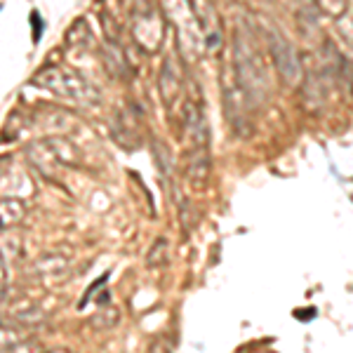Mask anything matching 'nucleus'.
<instances>
[{
  "instance_id": "20",
  "label": "nucleus",
  "mask_w": 353,
  "mask_h": 353,
  "mask_svg": "<svg viewBox=\"0 0 353 353\" xmlns=\"http://www.w3.org/2000/svg\"><path fill=\"white\" fill-rule=\"evenodd\" d=\"M43 353H71V351L64 349V346H59V349H50V351H43Z\"/></svg>"
},
{
  "instance_id": "11",
  "label": "nucleus",
  "mask_w": 353,
  "mask_h": 353,
  "mask_svg": "<svg viewBox=\"0 0 353 353\" xmlns=\"http://www.w3.org/2000/svg\"><path fill=\"white\" fill-rule=\"evenodd\" d=\"M118 321H121V313H118L116 306H99L97 313L92 318H90V325L94 330H113L118 325Z\"/></svg>"
},
{
  "instance_id": "2",
  "label": "nucleus",
  "mask_w": 353,
  "mask_h": 353,
  "mask_svg": "<svg viewBox=\"0 0 353 353\" xmlns=\"http://www.w3.org/2000/svg\"><path fill=\"white\" fill-rule=\"evenodd\" d=\"M264 38L269 45L271 59L276 64L278 73L288 85H297L301 81V59L294 50V45L288 41L285 33L278 31L276 26H266L264 28Z\"/></svg>"
},
{
  "instance_id": "19",
  "label": "nucleus",
  "mask_w": 353,
  "mask_h": 353,
  "mask_svg": "<svg viewBox=\"0 0 353 353\" xmlns=\"http://www.w3.org/2000/svg\"><path fill=\"white\" fill-rule=\"evenodd\" d=\"M341 33H344V38L351 43V48H353V24H349V26H341Z\"/></svg>"
},
{
  "instance_id": "1",
  "label": "nucleus",
  "mask_w": 353,
  "mask_h": 353,
  "mask_svg": "<svg viewBox=\"0 0 353 353\" xmlns=\"http://www.w3.org/2000/svg\"><path fill=\"white\" fill-rule=\"evenodd\" d=\"M233 59H236L238 88L248 97L250 106L266 101L269 78H266V68L257 50V43L248 33V28H236V33H233Z\"/></svg>"
},
{
  "instance_id": "21",
  "label": "nucleus",
  "mask_w": 353,
  "mask_h": 353,
  "mask_svg": "<svg viewBox=\"0 0 353 353\" xmlns=\"http://www.w3.org/2000/svg\"><path fill=\"white\" fill-rule=\"evenodd\" d=\"M259 353H276V351H271V349H261Z\"/></svg>"
},
{
  "instance_id": "4",
  "label": "nucleus",
  "mask_w": 353,
  "mask_h": 353,
  "mask_svg": "<svg viewBox=\"0 0 353 353\" xmlns=\"http://www.w3.org/2000/svg\"><path fill=\"white\" fill-rule=\"evenodd\" d=\"M224 109H226V118H229L233 134L245 139V137L250 134V130H252V125H250V109H252V106H250L248 97H245V92L238 85H233V83L224 85Z\"/></svg>"
},
{
  "instance_id": "5",
  "label": "nucleus",
  "mask_w": 353,
  "mask_h": 353,
  "mask_svg": "<svg viewBox=\"0 0 353 353\" xmlns=\"http://www.w3.org/2000/svg\"><path fill=\"white\" fill-rule=\"evenodd\" d=\"M33 273L43 283H61L71 273V259L61 252H48L33 264Z\"/></svg>"
},
{
  "instance_id": "6",
  "label": "nucleus",
  "mask_w": 353,
  "mask_h": 353,
  "mask_svg": "<svg viewBox=\"0 0 353 353\" xmlns=\"http://www.w3.org/2000/svg\"><path fill=\"white\" fill-rule=\"evenodd\" d=\"M210 170H212V161H210L208 146H193L186 156V181L193 189H203L210 179Z\"/></svg>"
},
{
  "instance_id": "16",
  "label": "nucleus",
  "mask_w": 353,
  "mask_h": 353,
  "mask_svg": "<svg viewBox=\"0 0 353 353\" xmlns=\"http://www.w3.org/2000/svg\"><path fill=\"white\" fill-rule=\"evenodd\" d=\"M318 3H321V8L332 17H341L346 12V0H318Z\"/></svg>"
},
{
  "instance_id": "3",
  "label": "nucleus",
  "mask_w": 353,
  "mask_h": 353,
  "mask_svg": "<svg viewBox=\"0 0 353 353\" xmlns=\"http://www.w3.org/2000/svg\"><path fill=\"white\" fill-rule=\"evenodd\" d=\"M36 83L43 85V88H50L52 92L57 94H64V97H71V99H78V101H97V90L90 85L88 81H83L78 73L73 71H66V68H45L36 76Z\"/></svg>"
},
{
  "instance_id": "17",
  "label": "nucleus",
  "mask_w": 353,
  "mask_h": 353,
  "mask_svg": "<svg viewBox=\"0 0 353 353\" xmlns=\"http://www.w3.org/2000/svg\"><path fill=\"white\" fill-rule=\"evenodd\" d=\"M144 353H174L172 351V341H170L168 337H156Z\"/></svg>"
},
{
  "instance_id": "13",
  "label": "nucleus",
  "mask_w": 353,
  "mask_h": 353,
  "mask_svg": "<svg viewBox=\"0 0 353 353\" xmlns=\"http://www.w3.org/2000/svg\"><path fill=\"white\" fill-rule=\"evenodd\" d=\"M179 212H181L179 221H181V229H184V231H191L193 226L198 224V219H201V217H198V210L193 208L189 201H181L179 203Z\"/></svg>"
},
{
  "instance_id": "18",
  "label": "nucleus",
  "mask_w": 353,
  "mask_h": 353,
  "mask_svg": "<svg viewBox=\"0 0 353 353\" xmlns=\"http://www.w3.org/2000/svg\"><path fill=\"white\" fill-rule=\"evenodd\" d=\"M8 285V269H5V261H3V254H0V292Z\"/></svg>"
},
{
  "instance_id": "8",
  "label": "nucleus",
  "mask_w": 353,
  "mask_h": 353,
  "mask_svg": "<svg viewBox=\"0 0 353 353\" xmlns=\"http://www.w3.org/2000/svg\"><path fill=\"white\" fill-rule=\"evenodd\" d=\"M304 101L313 111H318L325 104V83H323V76L309 73V76L304 78Z\"/></svg>"
},
{
  "instance_id": "12",
  "label": "nucleus",
  "mask_w": 353,
  "mask_h": 353,
  "mask_svg": "<svg viewBox=\"0 0 353 353\" xmlns=\"http://www.w3.org/2000/svg\"><path fill=\"white\" fill-rule=\"evenodd\" d=\"M179 92H181L179 76L172 71V66L163 68V97H165V101H168V104H172Z\"/></svg>"
},
{
  "instance_id": "14",
  "label": "nucleus",
  "mask_w": 353,
  "mask_h": 353,
  "mask_svg": "<svg viewBox=\"0 0 353 353\" xmlns=\"http://www.w3.org/2000/svg\"><path fill=\"white\" fill-rule=\"evenodd\" d=\"M21 339H24V334H21L19 330L0 325V353L8 351V349H12L17 341H21Z\"/></svg>"
},
{
  "instance_id": "15",
  "label": "nucleus",
  "mask_w": 353,
  "mask_h": 353,
  "mask_svg": "<svg viewBox=\"0 0 353 353\" xmlns=\"http://www.w3.org/2000/svg\"><path fill=\"white\" fill-rule=\"evenodd\" d=\"M3 353H43V346H41V341H33V339L24 337L21 341H17L12 349H8Z\"/></svg>"
},
{
  "instance_id": "7",
  "label": "nucleus",
  "mask_w": 353,
  "mask_h": 353,
  "mask_svg": "<svg viewBox=\"0 0 353 353\" xmlns=\"http://www.w3.org/2000/svg\"><path fill=\"white\" fill-rule=\"evenodd\" d=\"M26 214V205L19 198H3L0 201V231L12 229Z\"/></svg>"
},
{
  "instance_id": "9",
  "label": "nucleus",
  "mask_w": 353,
  "mask_h": 353,
  "mask_svg": "<svg viewBox=\"0 0 353 353\" xmlns=\"http://www.w3.org/2000/svg\"><path fill=\"white\" fill-rule=\"evenodd\" d=\"M170 261V241L165 236H158L151 243L149 252H146V266L149 269H163Z\"/></svg>"
},
{
  "instance_id": "10",
  "label": "nucleus",
  "mask_w": 353,
  "mask_h": 353,
  "mask_svg": "<svg viewBox=\"0 0 353 353\" xmlns=\"http://www.w3.org/2000/svg\"><path fill=\"white\" fill-rule=\"evenodd\" d=\"M12 321L17 323V325H24V327H33L38 325V323L45 321V313L41 306L36 304H24L19 306L17 311H12Z\"/></svg>"
}]
</instances>
